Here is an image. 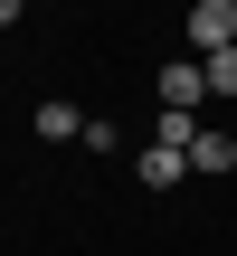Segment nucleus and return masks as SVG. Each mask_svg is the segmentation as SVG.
I'll return each instance as SVG.
<instances>
[{"mask_svg": "<svg viewBox=\"0 0 237 256\" xmlns=\"http://www.w3.org/2000/svg\"><path fill=\"white\" fill-rule=\"evenodd\" d=\"M180 38H190L200 57H218V48H237V0H200V10L180 19Z\"/></svg>", "mask_w": 237, "mask_h": 256, "instance_id": "nucleus-1", "label": "nucleus"}, {"mask_svg": "<svg viewBox=\"0 0 237 256\" xmlns=\"http://www.w3.org/2000/svg\"><path fill=\"white\" fill-rule=\"evenodd\" d=\"M200 104H209L200 57H171V66H162V114H200Z\"/></svg>", "mask_w": 237, "mask_h": 256, "instance_id": "nucleus-2", "label": "nucleus"}, {"mask_svg": "<svg viewBox=\"0 0 237 256\" xmlns=\"http://www.w3.org/2000/svg\"><path fill=\"white\" fill-rule=\"evenodd\" d=\"M190 171H209V180H218V171H237V142L200 124V142H190Z\"/></svg>", "mask_w": 237, "mask_h": 256, "instance_id": "nucleus-3", "label": "nucleus"}, {"mask_svg": "<svg viewBox=\"0 0 237 256\" xmlns=\"http://www.w3.org/2000/svg\"><path fill=\"white\" fill-rule=\"evenodd\" d=\"M142 180H152V190H171V180H190V152H162V142H152V152H142Z\"/></svg>", "mask_w": 237, "mask_h": 256, "instance_id": "nucleus-4", "label": "nucleus"}, {"mask_svg": "<svg viewBox=\"0 0 237 256\" xmlns=\"http://www.w3.org/2000/svg\"><path fill=\"white\" fill-rule=\"evenodd\" d=\"M86 124H76V104H38V142H76Z\"/></svg>", "mask_w": 237, "mask_h": 256, "instance_id": "nucleus-5", "label": "nucleus"}, {"mask_svg": "<svg viewBox=\"0 0 237 256\" xmlns=\"http://www.w3.org/2000/svg\"><path fill=\"white\" fill-rule=\"evenodd\" d=\"M152 142H162V152H190V142H200V114H162Z\"/></svg>", "mask_w": 237, "mask_h": 256, "instance_id": "nucleus-6", "label": "nucleus"}, {"mask_svg": "<svg viewBox=\"0 0 237 256\" xmlns=\"http://www.w3.org/2000/svg\"><path fill=\"white\" fill-rule=\"evenodd\" d=\"M200 76H209V95L228 104V95H237V48H218V57H200Z\"/></svg>", "mask_w": 237, "mask_h": 256, "instance_id": "nucleus-7", "label": "nucleus"}]
</instances>
